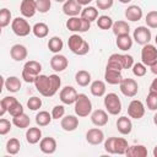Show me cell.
Returning <instances> with one entry per match:
<instances>
[{"label": "cell", "mask_w": 157, "mask_h": 157, "mask_svg": "<svg viewBox=\"0 0 157 157\" xmlns=\"http://www.w3.org/2000/svg\"><path fill=\"white\" fill-rule=\"evenodd\" d=\"M86 140L91 145H99L104 140V134L98 128H92L86 132Z\"/></svg>", "instance_id": "obj_17"}, {"label": "cell", "mask_w": 157, "mask_h": 157, "mask_svg": "<svg viewBox=\"0 0 157 157\" xmlns=\"http://www.w3.org/2000/svg\"><path fill=\"white\" fill-rule=\"evenodd\" d=\"M12 124H13L15 126L20 128V129H26V128L29 126L31 119H29V117H28L27 114L22 113V114H20V115L12 118Z\"/></svg>", "instance_id": "obj_35"}, {"label": "cell", "mask_w": 157, "mask_h": 157, "mask_svg": "<svg viewBox=\"0 0 157 157\" xmlns=\"http://www.w3.org/2000/svg\"><path fill=\"white\" fill-rule=\"evenodd\" d=\"M26 140L31 145L39 142L42 140V130L39 128H29L26 131Z\"/></svg>", "instance_id": "obj_27"}, {"label": "cell", "mask_w": 157, "mask_h": 157, "mask_svg": "<svg viewBox=\"0 0 157 157\" xmlns=\"http://www.w3.org/2000/svg\"><path fill=\"white\" fill-rule=\"evenodd\" d=\"M113 33L115 36H121V34H129L130 32V26L128 25L126 21H123V20H119V21H115L113 23Z\"/></svg>", "instance_id": "obj_28"}, {"label": "cell", "mask_w": 157, "mask_h": 157, "mask_svg": "<svg viewBox=\"0 0 157 157\" xmlns=\"http://www.w3.org/2000/svg\"><path fill=\"white\" fill-rule=\"evenodd\" d=\"M146 104L150 110H157V93L156 92L150 91V93L146 97Z\"/></svg>", "instance_id": "obj_42"}, {"label": "cell", "mask_w": 157, "mask_h": 157, "mask_svg": "<svg viewBox=\"0 0 157 157\" xmlns=\"http://www.w3.org/2000/svg\"><path fill=\"white\" fill-rule=\"evenodd\" d=\"M150 91H151V92H156V93H157V77H156V78H153V81L151 82V85H150Z\"/></svg>", "instance_id": "obj_52"}, {"label": "cell", "mask_w": 157, "mask_h": 157, "mask_svg": "<svg viewBox=\"0 0 157 157\" xmlns=\"http://www.w3.org/2000/svg\"><path fill=\"white\" fill-rule=\"evenodd\" d=\"M114 139H115V136H112L104 141V150H105V152H108L110 155H114Z\"/></svg>", "instance_id": "obj_49"}, {"label": "cell", "mask_w": 157, "mask_h": 157, "mask_svg": "<svg viewBox=\"0 0 157 157\" xmlns=\"http://www.w3.org/2000/svg\"><path fill=\"white\" fill-rule=\"evenodd\" d=\"M132 74L135 75V76H137V77H142V76H145L146 75V65L145 64H142V63H136V64H134L132 65Z\"/></svg>", "instance_id": "obj_45"}, {"label": "cell", "mask_w": 157, "mask_h": 157, "mask_svg": "<svg viewBox=\"0 0 157 157\" xmlns=\"http://www.w3.org/2000/svg\"><path fill=\"white\" fill-rule=\"evenodd\" d=\"M69 49L76 55H86L90 52V44L78 34H72L67 40Z\"/></svg>", "instance_id": "obj_4"}, {"label": "cell", "mask_w": 157, "mask_h": 157, "mask_svg": "<svg viewBox=\"0 0 157 157\" xmlns=\"http://www.w3.org/2000/svg\"><path fill=\"white\" fill-rule=\"evenodd\" d=\"M125 155L128 157H146L147 148L144 145H132V146L128 147Z\"/></svg>", "instance_id": "obj_25"}, {"label": "cell", "mask_w": 157, "mask_h": 157, "mask_svg": "<svg viewBox=\"0 0 157 157\" xmlns=\"http://www.w3.org/2000/svg\"><path fill=\"white\" fill-rule=\"evenodd\" d=\"M20 147H21V144H20L18 139H16V137H11L6 142V151L10 155H17L20 151Z\"/></svg>", "instance_id": "obj_39"}, {"label": "cell", "mask_w": 157, "mask_h": 157, "mask_svg": "<svg viewBox=\"0 0 157 157\" xmlns=\"http://www.w3.org/2000/svg\"><path fill=\"white\" fill-rule=\"evenodd\" d=\"M75 113L80 118L88 117L92 113V102L87 94L80 93L75 102Z\"/></svg>", "instance_id": "obj_5"}, {"label": "cell", "mask_w": 157, "mask_h": 157, "mask_svg": "<svg viewBox=\"0 0 157 157\" xmlns=\"http://www.w3.org/2000/svg\"><path fill=\"white\" fill-rule=\"evenodd\" d=\"M63 47H64L63 39L58 36H54L48 40V49L54 54H58L59 52H61Z\"/></svg>", "instance_id": "obj_31"}, {"label": "cell", "mask_w": 157, "mask_h": 157, "mask_svg": "<svg viewBox=\"0 0 157 157\" xmlns=\"http://www.w3.org/2000/svg\"><path fill=\"white\" fill-rule=\"evenodd\" d=\"M64 114H65V108H64V105H55L54 108H53V110H52V117H53V119H60V118H63L64 117Z\"/></svg>", "instance_id": "obj_47"}, {"label": "cell", "mask_w": 157, "mask_h": 157, "mask_svg": "<svg viewBox=\"0 0 157 157\" xmlns=\"http://www.w3.org/2000/svg\"><path fill=\"white\" fill-rule=\"evenodd\" d=\"M90 90H91V93L94 97H102L105 93V83L101 80H96L91 83Z\"/></svg>", "instance_id": "obj_32"}, {"label": "cell", "mask_w": 157, "mask_h": 157, "mask_svg": "<svg viewBox=\"0 0 157 157\" xmlns=\"http://www.w3.org/2000/svg\"><path fill=\"white\" fill-rule=\"evenodd\" d=\"M114 0H96V5L99 10H108L113 6Z\"/></svg>", "instance_id": "obj_50"}, {"label": "cell", "mask_w": 157, "mask_h": 157, "mask_svg": "<svg viewBox=\"0 0 157 157\" xmlns=\"http://www.w3.org/2000/svg\"><path fill=\"white\" fill-rule=\"evenodd\" d=\"M152 38V34H151V31L148 29V27H145V26H139L134 29V34H132V39L140 44V45H145L147 43H150Z\"/></svg>", "instance_id": "obj_11"}, {"label": "cell", "mask_w": 157, "mask_h": 157, "mask_svg": "<svg viewBox=\"0 0 157 157\" xmlns=\"http://www.w3.org/2000/svg\"><path fill=\"white\" fill-rule=\"evenodd\" d=\"M128 147H129L128 141L124 137H115L114 139V153L125 155Z\"/></svg>", "instance_id": "obj_37"}, {"label": "cell", "mask_w": 157, "mask_h": 157, "mask_svg": "<svg viewBox=\"0 0 157 157\" xmlns=\"http://www.w3.org/2000/svg\"><path fill=\"white\" fill-rule=\"evenodd\" d=\"M157 60V48L153 44H145L141 49V63L146 66H151Z\"/></svg>", "instance_id": "obj_9"}, {"label": "cell", "mask_w": 157, "mask_h": 157, "mask_svg": "<svg viewBox=\"0 0 157 157\" xmlns=\"http://www.w3.org/2000/svg\"><path fill=\"white\" fill-rule=\"evenodd\" d=\"M27 107H28V109H31V110H37V109H39V108L42 107V99H40L39 97L33 96V97H31V98L27 101Z\"/></svg>", "instance_id": "obj_46"}, {"label": "cell", "mask_w": 157, "mask_h": 157, "mask_svg": "<svg viewBox=\"0 0 157 157\" xmlns=\"http://www.w3.org/2000/svg\"><path fill=\"white\" fill-rule=\"evenodd\" d=\"M4 85H5V88L9 92H13V93L17 92V91H20V88H21V81L16 76H9L5 80Z\"/></svg>", "instance_id": "obj_30"}, {"label": "cell", "mask_w": 157, "mask_h": 157, "mask_svg": "<svg viewBox=\"0 0 157 157\" xmlns=\"http://www.w3.org/2000/svg\"><path fill=\"white\" fill-rule=\"evenodd\" d=\"M60 125H61L63 130H65V131H74L78 126V118H76L75 115L63 117L61 121H60Z\"/></svg>", "instance_id": "obj_23"}, {"label": "cell", "mask_w": 157, "mask_h": 157, "mask_svg": "<svg viewBox=\"0 0 157 157\" xmlns=\"http://www.w3.org/2000/svg\"><path fill=\"white\" fill-rule=\"evenodd\" d=\"M81 18H82V17H81ZM90 28H91V22H90V21H87V20H85V18H82V22H81V29H80V32H81V33L87 32Z\"/></svg>", "instance_id": "obj_51"}, {"label": "cell", "mask_w": 157, "mask_h": 157, "mask_svg": "<svg viewBox=\"0 0 157 157\" xmlns=\"http://www.w3.org/2000/svg\"><path fill=\"white\" fill-rule=\"evenodd\" d=\"M150 69H151V71H152V74H155V75H157V60L150 66Z\"/></svg>", "instance_id": "obj_53"}, {"label": "cell", "mask_w": 157, "mask_h": 157, "mask_svg": "<svg viewBox=\"0 0 157 157\" xmlns=\"http://www.w3.org/2000/svg\"><path fill=\"white\" fill-rule=\"evenodd\" d=\"M11 29L18 37H26L32 31V27L23 17H16L11 21Z\"/></svg>", "instance_id": "obj_8"}, {"label": "cell", "mask_w": 157, "mask_h": 157, "mask_svg": "<svg viewBox=\"0 0 157 157\" xmlns=\"http://www.w3.org/2000/svg\"><path fill=\"white\" fill-rule=\"evenodd\" d=\"M37 91L44 96V97H53L58 90L60 88L61 85V80L58 75L53 74V75H38L36 81L33 82Z\"/></svg>", "instance_id": "obj_1"}, {"label": "cell", "mask_w": 157, "mask_h": 157, "mask_svg": "<svg viewBox=\"0 0 157 157\" xmlns=\"http://www.w3.org/2000/svg\"><path fill=\"white\" fill-rule=\"evenodd\" d=\"M39 148L43 153L45 155H52L56 151V141L54 137L48 136V137H43L39 141Z\"/></svg>", "instance_id": "obj_18"}, {"label": "cell", "mask_w": 157, "mask_h": 157, "mask_svg": "<svg viewBox=\"0 0 157 157\" xmlns=\"http://www.w3.org/2000/svg\"><path fill=\"white\" fill-rule=\"evenodd\" d=\"M128 114L132 119H141L145 115V107L141 101L132 99L128 105Z\"/></svg>", "instance_id": "obj_12"}, {"label": "cell", "mask_w": 157, "mask_h": 157, "mask_svg": "<svg viewBox=\"0 0 157 157\" xmlns=\"http://www.w3.org/2000/svg\"><path fill=\"white\" fill-rule=\"evenodd\" d=\"M104 78H105V81H107L109 85H119V83L123 81L124 77H123V75H121V71L105 67Z\"/></svg>", "instance_id": "obj_20"}, {"label": "cell", "mask_w": 157, "mask_h": 157, "mask_svg": "<svg viewBox=\"0 0 157 157\" xmlns=\"http://www.w3.org/2000/svg\"><path fill=\"white\" fill-rule=\"evenodd\" d=\"M91 121L96 126H104L108 123V114L103 109H96L91 113Z\"/></svg>", "instance_id": "obj_21"}, {"label": "cell", "mask_w": 157, "mask_h": 157, "mask_svg": "<svg viewBox=\"0 0 157 157\" xmlns=\"http://www.w3.org/2000/svg\"><path fill=\"white\" fill-rule=\"evenodd\" d=\"M75 81H76V83H77L78 86L86 87V86H88L90 82H91V74H90L88 71H86V70H80V71H77L76 75H75Z\"/></svg>", "instance_id": "obj_29"}, {"label": "cell", "mask_w": 157, "mask_h": 157, "mask_svg": "<svg viewBox=\"0 0 157 157\" xmlns=\"http://www.w3.org/2000/svg\"><path fill=\"white\" fill-rule=\"evenodd\" d=\"M155 42H156V44H157V34H156V37H155Z\"/></svg>", "instance_id": "obj_59"}, {"label": "cell", "mask_w": 157, "mask_h": 157, "mask_svg": "<svg viewBox=\"0 0 157 157\" xmlns=\"http://www.w3.org/2000/svg\"><path fill=\"white\" fill-rule=\"evenodd\" d=\"M81 22L82 18L74 16V17H69V20L66 21V28L71 32H80L81 29Z\"/></svg>", "instance_id": "obj_38"}, {"label": "cell", "mask_w": 157, "mask_h": 157, "mask_svg": "<svg viewBox=\"0 0 157 157\" xmlns=\"http://www.w3.org/2000/svg\"><path fill=\"white\" fill-rule=\"evenodd\" d=\"M153 123H155V124L157 125V113H156V114L153 115Z\"/></svg>", "instance_id": "obj_57"}, {"label": "cell", "mask_w": 157, "mask_h": 157, "mask_svg": "<svg viewBox=\"0 0 157 157\" xmlns=\"http://www.w3.org/2000/svg\"><path fill=\"white\" fill-rule=\"evenodd\" d=\"M11 130V123L7 119H0V135H6Z\"/></svg>", "instance_id": "obj_48"}, {"label": "cell", "mask_w": 157, "mask_h": 157, "mask_svg": "<svg viewBox=\"0 0 157 157\" xmlns=\"http://www.w3.org/2000/svg\"><path fill=\"white\" fill-rule=\"evenodd\" d=\"M55 1H56V2H65L66 0H55Z\"/></svg>", "instance_id": "obj_58"}, {"label": "cell", "mask_w": 157, "mask_h": 157, "mask_svg": "<svg viewBox=\"0 0 157 157\" xmlns=\"http://www.w3.org/2000/svg\"><path fill=\"white\" fill-rule=\"evenodd\" d=\"M119 2H121V4H128V2H130V1H132V0H118Z\"/></svg>", "instance_id": "obj_56"}, {"label": "cell", "mask_w": 157, "mask_h": 157, "mask_svg": "<svg viewBox=\"0 0 157 157\" xmlns=\"http://www.w3.org/2000/svg\"><path fill=\"white\" fill-rule=\"evenodd\" d=\"M145 22L147 27L150 28H157V11H150L147 12L145 17Z\"/></svg>", "instance_id": "obj_43"}, {"label": "cell", "mask_w": 157, "mask_h": 157, "mask_svg": "<svg viewBox=\"0 0 157 157\" xmlns=\"http://www.w3.org/2000/svg\"><path fill=\"white\" fill-rule=\"evenodd\" d=\"M117 47L123 50L126 52L129 49H131L132 47V38L129 34H121V36H117Z\"/></svg>", "instance_id": "obj_26"}, {"label": "cell", "mask_w": 157, "mask_h": 157, "mask_svg": "<svg viewBox=\"0 0 157 157\" xmlns=\"http://www.w3.org/2000/svg\"><path fill=\"white\" fill-rule=\"evenodd\" d=\"M81 17L87 20V21H90V22L97 21V18H98V10L96 7H93V6H86L81 11Z\"/></svg>", "instance_id": "obj_33"}, {"label": "cell", "mask_w": 157, "mask_h": 157, "mask_svg": "<svg viewBox=\"0 0 157 157\" xmlns=\"http://www.w3.org/2000/svg\"><path fill=\"white\" fill-rule=\"evenodd\" d=\"M32 32L37 38H44L48 36L49 33V27L44 23V22H37L33 27H32Z\"/></svg>", "instance_id": "obj_34"}, {"label": "cell", "mask_w": 157, "mask_h": 157, "mask_svg": "<svg viewBox=\"0 0 157 157\" xmlns=\"http://www.w3.org/2000/svg\"><path fill=\"white\" fill-rule=\"evenodd\" d=\"M81 6L82 5H80L76 0H66L63 5V12L69 17L78 16V13H81V11H82Z\"/></svg>", "instance_id": "obj_14"}, {"label": "cell", "mask_w": 157, "mask_h": 157, "mask_svg": "<svg viewBox=\"0 0 157 157\" xmlns=\"http://www.w3.org/2000/svg\"><path fill=\"white\" fill-rule=\"evenodd\" d=\"M36 4H37V11L40 13H47L52 7L50 0H36Z\"/></svg>", "instance_id": "obj_44"}, {"label": "cell", "mask_w": 157, "mask_h": 157, "mask_svg": "<svg viewBox=\"0 0 157 157\" xmlns=\"http://www.w3.org/2000/svg\"><path fill=\"white\" fill-rule=\"evenodd\" d=\"M113 20L110 16H107V15H102L97 18V26L101 28V29H110L113 27Z\"/></svg>", "instance_id": "obj_40"}, {"label": "cell", "mask_w": 157, "mask_h": 157, "mask_svg": "<svg viewBox=\"0 0 157 157\" xmlns=\"http://www.w3.org/2000/svg\"><path fill=\"white\" fill-rule=\"evenodd\" d=\"M104 107L112 115H118L121 112V102L117 93H108L104 97Z\"/></svg>", "instance_id": "obj_7"}, {"label": "cell", "mask_w": 157, "mask_h": 157, "mask_svg": "<svg viewBox=\"0 0 157 157\" xmlns=\"http://www.w3.org/2000/svg\"><path fill=\"white\" fill-rule=\"evenodd\" d=\"M152 153H153V156H155V157H157V145L153 147V151H152Z\"/></svg>", "instance_id": "obj_55"}, {"label": "cell", "mask_w": 157, "mask_h": 157, "mask_svg": "<svg viewBox=\"0 0 157 157\" xmlns=\"http://www.w3.org/2000/svg\"><path fill=\"white\" fill-rule=\"evenodd\" d=\"M20 11L23 17H33L37 12V4L36 0H22L20 5Z\"/></svg>", "instance_id": "obj_16"}, {"label": "cell", "mask_w": 157, "mask_h": 157, "mask_svg": "<svg viewBox=\"0 0 157 157\" xmlns=\"http://www.w3.org/2000/svg\"><path fill=\"white\" fill-rule=\"evenodd\" d=\"M117 129L121 135H129L132 130V123L128 117H120L117 120Z\"/></svg>", "instance_id": "obj_24"}, {"label": "cell", "mask_w": 157, "mask_h": 157, "mask_svg": "<svg viewBox=\"0 0 157 157\" xmlns=\"http://www.w3.org/2000/svg\"><path fill=\"white\" fill-rule=\"evenodd\" d=\"M142 10L140 6L137 5H130L128 6V9L125 10V17L126 20L131 21V22H136V21H140L142 18Z\"/></svg>", "instance_id": "obj_22"}, {"label": "cell", "mask_w": 157, "mask_h": 157, "mask_svg": "<svg viewBox=\"0 0 157 157\" xmlns=\"http://www.w3.org/2000/svg\"><path fill=\"white\" fill-rule=\"evenodd\" d=\"M134 65V58L129 54H118L114 53L108 58L107 67L108 69H114L121 71L123 69H130Z\"/></svg>", "instance_id": "obj_2"}, {"label": "cell", "mask_w": 157, "mask_h": 157, "mask_svg": "<svg viewBox=\"0 0 157 157\" xmlns=\"http://www.w3.org/2000/svg\"><path fill=\"white\" fill-rule=\"evenodd\" d=\"M120 91L126 97H135L139 92V85L134 78H123V81L119 83Z\"/></svg>", "instance_id": "obj_10"}, {"label": "cell", "mask_w": 157, "mask_h": 157, "mask_svg": "<svg viewBox=\"0 0 157 157\" xmlns=\"http://www.w3.org/2000/svg\"><path fill=\"white\" fill-rule=\"evenodd\" d=\"M69 65V61L66 59L65 55L63 54H55L52 59H50V67L56 71V72H60V71H64Z\"/></svg>", "instance_id": "obj_15"}, {"label": "cell", "mask_w": 157, "mask_h": 157, "mask_svg": "<svg viewBox=\"0 0 157 157\" xmlns=\"http://www.w3.org/2000/svg\"><path fill=\"white\" fill-rule=\"evenodd\" d=\"M0 107H1V109H0V115H1V117H2L6 112H9L12 118H13V117H17V115H20V114L23 113V107H22V104H21L15 97H11V96L4 97V98L1 99V102H0Z\"/></svg>", "instance_id": "obj_3"}, {"label": "cell", "mask_w": 157, "mask_h": 157, "mask_svg": "<svg viewBox=\"0 0 157 157\" xmlns=\"http://www.w3.org/2000/svg\"><path fill=\"white\" fill-rule=\"evenodd\" d=\"M10 55H11V58L15 61H22V60H25L27 58L28 52H27V48L25 45H22V44H15L10 49Z\"/></svg>", "instance_id": "obj_19"}, {"label": "cell", "mask_w": 157, "mask_h": 157, "mask_svg": "<svg viewBox=\"0 0 157 157\" xmlns=\"http://www.w3.org/2000/svg\"><path fill=\"white\" fill-rule=\"evenodd\" d=\"M10 21H11V11L6 7L1 9L0 10V27L5 28L6 26L10 25Z\"/></svg>", "instance_id": "obj_41"}, {"label": "cell", "mask_w": 157, "mask_h": 157, "mask_svg": "<svg viewBox=\"0 0 157 157\" xmlns=\"http://www.w3.org/2000/svg\"><path fill=\"white\" fill-rule=\"evenodd\" d=\"M40 71H42V65L36 61V60H29L23 66V70H22V78L31 83V82H34L37 76L40 75Z\"/></svg>", "instance_id": "obj_6"}, {"label": "cell", "mask_w": 157, "mask_h": 157, "mask_svg": "<svg viewBox=\"0 0 157 157\" xmlns=\"http://www.w3.org/2000/svg\"><path fill=\"white\" fill-rule=\"evenodd\" d=\"M52 119H53L52 114H49L47 110H40L36 115V123L39 126H47V125H49L50 121H52Z\"/></svg>", "instance_id": "obj_36"}, {"label": "cell", "mask_w": 157, "mask_h": 157, "mask_svg": "<svg viewBox=\"0 0 157 157\" xmlns=\"http://www.w3.org/2000/svg\"><path fill=\"white\" fill-rule=\"evenodd\" d=\"M76 1H77L80 5H82V6H86V5H88V4H90L92 0H76Z\"/></svg>", "instance_id": "obj_54"}, {"label": "cell", "mask_w": 157, "mask_h": 157, "mask_svg": "<svg viewBox=\"0 0 157 157\" xmlns=\"http://www.w3.org/2000/svg\"><path fill=\"white\" fill-rule=\"evenodd\" d=\"M60 101L64 103V104H74L78 97V93L76 92V90L72 87V86H65L61 91H60Z\"/></svg>", "instance_id": "obj_13"}]
</instances>
